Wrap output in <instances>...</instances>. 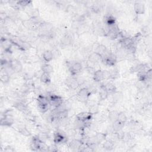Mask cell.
Segmentation results:
<instances>
[{
    "label": "cell",
    "instance_id": "8fae6325",
    "mask_svg": "<svg viewBox=\"0 0 152 152\" xmlns=\"http://www.w3.org/2000/svg\"><path fill=\"white\" fill-rule=\"evenodd\" d=\"M9 66L14 72H20L23 69V65L18 59H12L9 61Z\"/></svg>",
    "mask_w": 152,
    "mask_h": 152
},
{
    "label": "cell",
    "instance_id": "5b68a950",
    "mask_svg": "<svg viewBox=\"0 0 152 152\" xmlns=\"http://www.w3.org/2000/svg\"><path fill=\"white\" fill-rule=\"evenodd\" d=\"M53 141L55 144H61L66 143L67 141V136L63 131L61 130L56 131L54 134Z\"/></svg>",
    "mask_w": 152,
    "mask_h": 152
},
{
    "label": "cell",
    "instance_id": "52a82bcc",
    "mask_svg": "<svg viewBox=\"0 0 152 152\" xmlns=\"http://www.w3.org/2000/svg\"><path fill=\"white\" fill-rule=\"evenodd\" d=\"M106 77L108 78V72H105V71H103L102 69H98L94 72L93 79L95 82L99 83L104 80H105Z\"/></svg>",
    "mask_w": 152,
    "mask_h": 152
},
{
    "label": "cell",
    "instance_id": "d6a6232c",
    "mask_svg": "<svg viewBox=\"0 0 152 152\" xmlns=\"http://www.w3.org/2000/svg\"><path fill=\"white\" fill-rule=\"evenodd\" d=\"M0 18H1V20H5L7 18V15L5 12H1V14H0Z\"/></svg>",
    "mask_w": 152,
    "mask_h": 152
},
{
    "label": "cell",
    "instance_id": "ffe728a7",
    "mask_svg": "<svg viewBox=\"0 0 152 152\" xmlns=\"http://www.w3.org/2000/svg\"><path fill=\"white\" fill-rule=\"evenodd\" d=\"M105 88L107 90L109 95L110 94H114L116 93L117 88L115 85L112 83H108L105 85H104Z\"/></svg>",
    "mask_w": 152,
    "mask_h": 152
},
{
    "label": "cell",
    "instance_id": "d6986e66",
    "mask_svg": "<svg viewBox=\"0 0 152 152\" xmlns=\"http://www.w3.org/2000/svg\"><path fill=\"white\" fill-rule=\"evenodd\" d=\"M42 58L43 59V60L46 62H49L50 61H51L53 58H54V54L51 51L49 50H46L45 51H44V52L42 54Z\"/></svg>",
    "mask_w": 152,
    "mask_h": 152
},
{
    "label": "cell",
    "instance_id": "f1b7e54d",
    "mask_svg": "<svg viewBox=\"0 0 152 152\" xmlns=\"http://www.w3.org/2000/svg\"><path fill=\"white\" fill-rule=\"evenodd\" d=\"M117 120H118L119 121H120L122 123L125 124L126 122L127 121V117L124 112H119L118 114Z\"/></svg>",
    "mask_w": 152,
    "mask_h": 152
},
{
    "label": "cell",
    "instance_id": "7402d4cb",
    "mask_svg": "<svg viewBox=\"0 0 152 152\" xmlns=\"http://www.w3.org/2000/svg\"><path fill=\"white\" fill-rule=\"evenodd\" d=\"M124 125H125L124 123H122L119 121L118 120H117L113 122V125H112L113 130L114 131V132H117L118 131L122 130L124 127Z\"/></svg>",
    "mask_w": 152,
    "mask_h": 152
},
{
    "label": "cell",
    "instance_id": "8992f818",
    "mask_svg": "<svg viewBox=\"0 0 152 152\" xmlns=\"http://www.w3.org/2000/svg\"><path fill=\"white\" fill-rule=\"evenodd\" d=\"M83 66L79 62H70L68 65L69 71L72 75H75L78 74L82 71Z\"/></svg>",
    "mask_w": 152,
    "mask_h": 152
},
{
    "label": "cell",
    "instance_id": "ba28073f",
    "mask_svg": "<svg viewBox=\"0 0 152 152\" xmlns=\"http://www.w3.org/2000/svg\"><path fill=\"white\" fill-rule=\"evenodd\" d=\"M14 121L13 117L12 115L5 113L4 115H2L1 119V125L4 127H11L13 124H14Z\"/></svg>",
    "mask_w": 152,
    "mask_h": 152
},
{
    "label": "cell",
    "instance_id": "44dd1931",
    "mask_svg": "<svg viewBox=\"0 0 152 152\" xmlns=\"http://www.w3.org/2000/svg\"><path fill=\"white\" fill-rule=\"evenodd\" d=\"M99 95V99H101V101H105L108 98L109 93H108L107 90L105 88L104 86H102L100 88Z\"/></svg>",
    "mask_w": 152,
    "mask_h": 152
},
{
    "label": "cell",
    "instance_id": "484cf974",
    "mask_svg": "<svg viewBox=\"0 0 152 152\" xmlns=\"http://www.w3.org/2000/svg\"><path fill=\"white\" fill-rule=\"evenodd\" d=\"M41 69H42V71H43V72L47 73L49 74H51V73H52V72L54 71V68H53L52 66L48 63L43 64L41 67Z\"/></svg>",
    "mask_w": 152,
    "mask_h": 152
},
{
    "label": "cell",
    "instance_id": "7c38bea8",
    "mask_svg": "<svg viewBox=\"0 0 152 152\" xmlns=\"http://www.w3.org/2000/svg\"><path fill=\"white\" fill-rule=\"evenodd\" d=\"M83 146V142L80 140L75 139L72 140L69 144V147L74 150H79Z\"/></svg>",
    "mask_w": 152,
    "mask_h": 152
},
{
    "label": "cell",
    "instance_id": "603a6c76",
    "mask_svg": "<svg viewBox=\"0 0 152 152\" xmlns=\"http://www.w3.org/2000/svg\"><path fill=\"white\" fill-rule=\"evenodd\" d=\"M40 80H41V82H42L43 83H45V84H49V83H50L51 82V75H50V74H49L43 72V73L41 74V75Z\"/></svg>",
    "mask_w": 152,
    "mask_h": 152
},
{
    "label": "cell",
    "instance_id": "836d02e7",
    "mask_svg": "<svg viewBox=\"0 0 152 152\" xmlns=\"http://www.w3.org/2000/svg\"><path fill=\"white\" fill-rule=\"evenodd\" d=\"M4 151H7V152H9V151H14L15 150L13 147H11V146H7L6 147V148L4 149Z\"/></svg>",
    "mask_w": 152,
    "mask_h": 152
},
{
    "label": "cell",
    "instance_id": "3957f363",
    "mask_svg": "<svg viewBox=\"0 0 152 152\" xmlns=\"http://www.w3.org/2000/svg\"><path fill=\"white\" fill-rule=\"evenodd\" d=\"M101 61L106 65L109 67H114L117 61V58L115 54L113 52H106L102 56Z\"/></svg>",
    "mask_w": 152,
    "mask_h": 152
},
{
    "label": "cell",
    "instance_id": "4dcf8cb0",
    "mask_svg": "<svg viewBox=\"0 0 152 152\" xmlns=\"http://www.w3.org/2000/svg\"><path fill=\"white\" fill-rule=\"evenodd\" d=\"M32 3V2L30 1H19L17 2V4L19 6V7H26L27 6H29Z\"/></svg>",
    "mask_w": 152,
    "mask_h": 152
},
{
    "label": "cell",
    "instance_id": "cb8c5ba5",
    "mask_svg": "<svg viewBox=\"0 0 152 152\" xmlns=\"http://www.w3.org/2000/svg\"><path fill=\"white\" fill-rule=\"evenodd\" d=\"M95 52L101 55L102 56H103L107 52V48L105 45L101 44L96 46Z\"/></svg>",
    "mask_w": 152,
    "mask_h": 152
},
{
    "label": "cell",
    "instance_id": "30bf717a",
    "mask_svg": "<svg viewBox=\"0 0 152 152\" xmlns=\"http://www.w3.org/2000/svg\"><path fill=\"white\" fill-rule=\"evenodd\" d=\"M90 95L91 92L89 89L87 88H82L78 92L77 98L80 101L82 102H85L88 100Z\"/></svg>",
    "mask_w": 152,
    "mask_h": 152
},
{
    "label": "cell",
    "instance_id": "ac0fdd59",
    "mask_svg": "<svg viewBox=\"0 0 152 152\" xmlns=\"http://www.w3.org/2000/svg\"><path fill=\"white\" fill-rule=\"evenodd\" d=\"M13 106L14 107V108H16L18 111H19L20 112H26L28 109L27 105L24 102H21V101L15 102Z\"/></svg>",
    "mask_w": 152,
    "mask_h": 152
},
{
    "label": "cell",
    "instance_id": "e0dca14e",
    "mask_svg": "<svg viewBox=\"0 0 152 152\" xmlns=\"http://www.w3.org/2000/svg\"><path fill=\"white\" fill-rule=\"evenodd\" d=\"M0 79H1V82L4 84L7 83L10 81V75L4 69H1V75H0Z\"/></svg>",
    "mask_w": 152,
    "mask_h": 152
},
{
    "label": "cell",
    "instance_id": "4316f807",
    "mask_svg": "<svg viewBox=\"0 0 152 152\" xmlns=\"http://www.w3.org/2000/svg\"><path fill=\"white\" fill-rule=\"evenodd\" d=\"M106 138V135L103 133H98L95 137L94 141L96 144H100L103 143Z\"/></svg>",
    "mask_w": 152,
    "mask_h": 152
},
{
    "label": "cell",
    "instance_id": "f546056e",
    "mask_svg": "<svg viewBox=\"0 0 152 152\" xmlns=\"http://www.w3.org/2000/svg\"><path fill=\"white\" fill-rule=\"evenodd\" d=\"M19 132L20 134H22V135L26 136V137H29L31 135V133L25 127H20L19 128Z\"/></svg>",
    "mask_w": 152,
    "mask_h": 152
},
{
    "label": "cell",
    "instance_id": "d4e9b609",
    "mask_svg": "<svg viewBox=\"0 0 152 152\" xmlns=\"http://www.w3.org/2000/svg\"><path fill=\"white\" fill-rule=\"evenodd\" d=\"M102 147L106 150H112L114 148V143L111 140H105L103 142Z\"/></svg>",
    "mask_w": 152,
    "mask_h": 152
},
{
    "label": "cell",
    "instance_id": "4fadbf2b",
    "mask_svg": "<svg viewBox=\"0 0 152 152\" xmlns=\"http://www.w3.org/2000/svg\"><path fill=\"white\" fill-rule=\"evenodd\" d=\"M134 9L135 14L138 15L144 14L145 11L144 4L140 2H136L134 4Z\"/></svg>",
    "mask_w": 152,
    "mask_h": 152
},
{
    "label": "cell",
    "instance_id": "1f68e13d",
    "mask_svg": "<svg viewBox=\"0 0 152 152\" xmlns=\"http://www.w3.org/2000/svg\"><path fill=\"white\" fill-rule=\"evenodd\" d=\"M116 137L118 140H124L125 137V132L122 130L118 131L117 132H115Z\"/></svg>",
    "mask_w": 152,
    "mask_h": 152
},
{
    "label": "cell",
    "instance_id": "5bb4252c",
    "mask_svg": "<svg viewBox=\"0 0 152 152\" xmlns=\"http://www.w3.org/2000/svg\"><path fill=\"white\" fill-rule=\"evenodd\" d=\"M80 84L77 80L74 78H68L67 80V86L72 90H75L79 86Z\"/></svg>",
    "mask_w": 152,
    "mask_h": 152
},
{
    "label": "cell",
    "instance_id": "7a4b0ae2",
    "mask_svg": "<svg viewBox=\"0 0 152 152\" xmlns=\"http://www.w3.org/2000/svg\"><path fill=\"white\" fill-rule=\"evenodd\" d=\"M105 35L108 36L111 39L115 40L118 38L120 31L118 25L116 24L110 26H106V30H105Z\"/></svg>",
    "mask_w": 152,
    "mask_h": 152
},
{
    "label": "cell",
    "instance_id": "2e32d148",
    "mask_svg": "<svg viewBox=\"0 0 152 152\" xmlns=\"http://www.w3.org/2000/svg\"><path fill=\"white\" fill-rule=\"evenodd\" d=\"M102 56L98 54V53L94 52L93 53H92L89 56V61L93 64H96V63H98L100 61L102 60Z\"/></svg>",
    "mask_w": 152,
    "mask_h": 152
},
{
    "label": "cell",
    "instance_id": "83f0119b",
    "mask_svg": "<svg viewBox=\"0 0 152 152\" xmlns=\"http://www.w3.org/2000/svg\"><path fill=\"white\" fill-rule=\"evenodd\" d=\"M118 112L116 111H111L109 114V118L111 120V121H112V122H115V121L117 120L118 118Z\"/></svg>",
    "mask_w": 152,
    "mask_h": 152
},
{
    "label": "cell",
    "instance_id": "9c48e42d",
    "mask_svg": "<svg viewBox=\"0 0 152 152\" xmlns=\"http://www.w3.org/2000/svg\"><path fill=\"white\" fill-rule=\"evenodd\" d=\"M93 114L90 112H83L76 115L77 120L81 122L85 123L89 122L93 118Z\"/></svg>",
    "mask_w": 152,
    "mask_h": 152
},
{
    "label": "cell",
    "instance_id": "6da1fadb",
    "mask_svg": "<svg viewBox=\"0 0 152 152\" xmlns=\"http://www.w3.org/2000/svg\"><path fill=\"white\" fill-rule=\"evenodd\" d=\"M37 104L42 113H45L48 111L50 105L48 97L44 95H39L37 98Z\"/></svg>",
    "mask_w": 152,
    "mask_h": 152
},
{
    "label": "cell",
    "instance_id": "277c9868",
    "mask_svg": "<svg viewBox=\"0 0 152 152\" xmlns=\"http://www.w3.org/2000/svg\"><path fill=\"white\" fill-rule=\"evenodd\" d=\"M49 102L50 106L54 107L55 109L58 108L63 104V99L61 96L56 95L54 94H51L48 97Z\"/></svg>",
    "mask_w": 152,
    "mask_h": 152
},
{
    "label": "cell",
    "instance_id": "9a60e30c",
    "mask_svg": "<svg viewBox=\"0 0 152 152\" xmlns=\"http://www.w3.org/2000/svg\"><path fill=\"white\" fill-rule=\"evenodd\" d=\"M104 23L106 26H110L116 24V19L112 14H107L104 18Z\"/></svg>",
    "mask_w": 152,
    "mask_h": 152
}]
</instances>
